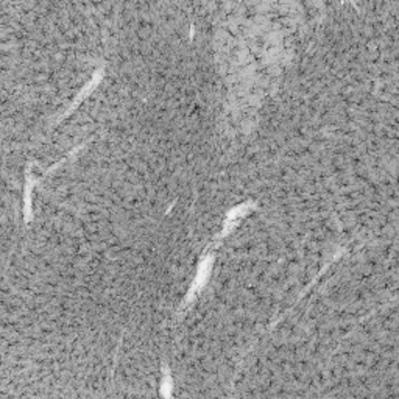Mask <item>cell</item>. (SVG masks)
I'll use <instances>...</instances> for the list:
<instances>
[{"label":"cell","instance_id":"cell-1","mask_svg":"<svg viewBox=\"0 0 399 399\" xmlns=\"http://www.w3.org/2000/svg\"><path fill=\"white\" fill-rule=\"evenodd\" d=\"M210 268H212V258H206L200 263V268H198V273H197V278H195V282H193V289H192V293L193 292H198L205 287V284L208 282L209 279V273H210Z\"/></svg>","mask_w":399,"mask_h":399},{"label":"cell","instance_id":"cell-2","mask_svg":"<svg viewBox=\"0 0 399 399\" xmlns=\"http://www.w3.org/2000/svg\"><path fill=\"white\" fill-rule=\"evenodd\" d=\"M248 210H250V203H245V205L239 206L236 209H232L231 212H229V215H228V218H231V220H239V218L243 217L248 212Z\"/></svg>","mask_w":399,"mask_h":399}]
</instances>
